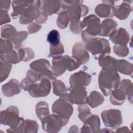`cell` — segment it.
I'll return each instance as SVG.
<instances>
[{
  "instance_id": "cell-1",
  "label": "cell",
  "mask_w": 133,
  "mask_h": 133,
  "mask_svg": "<svg viewBox=\"0 0 133 133\" xmlns=\"http://www.w3.org/2000/svg\"><path fill=\"white\" fill-rule=\"evenodd\" d=\"M52 58L50 70L56 77L61 75L66 70L72 71L82 65L80 61L73 56L61 55Z\"/></svg>"
},
{
  "instance_id": "cell-2",
  "label": "cell",
  "mask_w": 133,
  "mask_h": 133,
  "mask_svg": "<svg viewBox=\"0 0 133 133\" xmlns=\"http://www.w3.org/2000/svg\"><path fill=\"white\" fill-rule=\"evenodd\" d=\"M99 88L105 96H109L112 90L118 87L121 77L117 72L102 70L98 76Z\"/></svg>"
},
{
  "instance_id": "cell-3",
  "label": "cell",
  "mask_w": 133,
  "mask_h": 133,
  "mask_svg": "<svg viewBox=\"0 0 133 133\" xmlns=\"http://www.w3.org/2000/svg\"><path fill=\"white\" fill-rule=\"evenodd\" d=\"M82 28L86 29L82 32L81 36L85 43L99 35L101 31L100 19L95 15L85 17L82 21Z\"/></svg>"
},
{
  "instance_id": "cell-4",
  "label": "cell",
  "mask_w": 133,
  "mask_h": 133,
  "mask_svg": "<svg viewBox=\"0 0 133 133\" xmlns=\"http://www.w3.org/2000/svg\"><path fill=\"white\" fill-rule=\"evenodd\" d=\"M85 48L94 56H98L109 55L111 48L109 41L104 38L94 37L85 43Z\"/></svg>"
},
{
  "instance_id": "cell-5",
  "label": "cell",
  "mask_w": 133,
  "mask_h": 133,
  "mask_svg": "<svg viewBox=\"0 0 133 133\" xmlns=\"http://www.w3.org/2000/svg\"><path fill=\"white\" fill-rule=\"evenodd\" d=\"M23 120V118L19 116V110L15 105L9 106L1 112L0 121L1 124L8 126L10 128L18 127Z\"/></svg>"
},
{
  "instance_id": "cell-6",
  "label": "cell",
  "mask_w": 133,
  "mask_h": 133,
  "mask_svg": "<svg viewBox=\"0 0 133 133\" xmlns=\"http://www.w3.org/2000/svg\"><path fill=\"white\" fill-rule=\"evenodd\" d=\"M101 116L104 125L113 129L117 128L123 123L122 113L119 110L109 109L103 111Z\"/></svg>"
},
{
  "instance_id": "cell-7",
  "label": "cell",
  "mask_w": 133,
  "mask_h": 133,
  "mask_svg": "<svg viewBox=\"0 0 133 133\" xmlns=\"http://www.w3.org/2000/svg\"><path fill=\"white\" fill-rule=\"evenodd\" d=\"M51 110L61 118L69 120L73 112V108L71 103L64 99L60 98L52 104Z\"/></svg>"
},
{
  "instance_id": "cell-8",
  "label": "cell",
  "mask_w": 133,
  "mask_h": 133,
  "mask_svg": "<svg viewBox=\"0 0 133 133\" xmlns=\"http://www.w3.org/2000/svg\"><path fill=\"white\" fill-rule=\"evenodd\" d=\"M68 122L69 120L63 119L52 113L48 118L41 123L44 131L47 132H58Z\"/></svg>"
},
{
  "instance_id": "cell-9",
  "label": "cell",
  "mask_w": 133,
  "mask_h": 133,
  "mask_svg": "<svg viewBox=\"0 0 133 133\" xmlns=\"http://www.w3.org/2000/svg\"><path fill=\"white\" fill-rule=\"evenodd\" d=\"M41 1H34L25 10L24 12L20 16L19 22L22 24H27L35 20L41 14Z\"/></svg>"
},
{
  "instance_id": "cell-10",
  "label": "cell",
  "mask_w": 133,
  "mask_h": 133,
  "mask_svg": "<svg viewBox=\"0 0 133 133\" xmlns=\"http://www.w3.org/2000/svg\"><path fill=\"white\" fill-rule=\"evenodd\" d=\"M87 92L85 87H75L70 88L69 92L63 98L70 103L77 105L86 103Z\"/></svg>"
},
{
  "instance_id": "cell-11",
  "label": "cell",
  "mask_w": 133,
  "mask_h": 133,
  "mask_svg": "<svg viewBox=\"0 0 133 133\" xmlns=\"http://www.w3.org/2000/svg\"><path fill=\"white\" fill-rule=\"evenodd\" d=\"M39 83H33L28 91L34 98L44 97L48 96L51 90V82L46 79L39 81Z\"/></svg>"
},
{
  "instance_id": "cell-12",
  "label": "cell",
  "mask_w": 133,
  "mask_h": 133,
  "mask_svg": "<svg viewBox=\"0 0 133 133\" xmlns=\"http://www.w3.org/2000/svg\"><path fill=\"white\" fill-rule=\"evenodd\" d=\"M83 1H75V3L68 8L66 11L68 13L70 20H78L85 16L88 12V8L83 5Z\"/></svg>"
},
{
  "instance_id": "cell-13",
  "label": "cell",
  "mask_w": 133,
  "mask_h": 133,
  "mask_svg": "<svg viewBox=\"0 0 133 133\" xmlns=\"http://www.w3.org/2000/svg\"><path fill=\"white\" fill-rule=\"evenodd\" d=\"M91 80V76L88 73L79 71L72 74L69 78L70 87H86L89 85Z\"/></svg>"
},
{
  "instance_id": "cell-14",
  "label": "cell",
  "mask_w": 133,
  "mask_h": 133,
  "mask_svg": "<svg viewBox=\"0 0 133 133\" xmlns=\"http://www.w3.org/2000/svg\"><path fill=\"white\" fill-rule=\"evenodd\" d=\"M40 10L47 17L63 11L61 1H42Z\"/></svg>"
},
{
  "instance_id": "cell-15",
  "label": "cell",
  "mask_w": 133,
  "mask_h": 133,
  "mask_svg": "<svg viewBox=\"0 0 133 133\" xmlns=\"http://www.w3.org/2000/svg\"><path fill=\"white\" fill-rule=\"evenodd\" d=\"M38 125L35 120L26 119L23 120L20 125L15 128L7 129V132H31L36 133L38 131Z\"/></svg>"
},
{
  "instance_id": "cell-16",
  "label": "cell",
  "mask_w": 133,
  "mask_h": 133,
  "mask_svg": "<svg viewBox=\"0 0 133 133\" xmlns=\"http://www.w3.org/2000/svg\"><path fill=\"white\" fill-rule=\"evenodd\" d=\"M114 2L113 1H102V3L98 4L95 8L96 14L100 18H110L114 16Z\"/></svg>"
},
{
  "instance_id": "cell-17",
  "label": "cell",
  "mask_w": 133,
  "mask_h": 133,
  "mask_svg": "<svg viewBox=\"0 0 133 133\" xmlns=\"http://www.w3.org/2000/svg\"><path fill=\"white\" fill-rule=\"evenodd\" d=\"M100 131V119L97 114H92L84 122V125L81 128L80 132L97 133Z\"/></svg>"
},
{
  "instance_id": "cell-18",
  "label": "cell",
  "mask_w": 133,
  "mask_h": 133,
  "mask_svg": "<svg viewBox=\"0 0 133 133\" xmlns=\"http://www.w3.org/2000/svg\"><path fill=\"white\" fill-rule=\"evenodd\" d=\"M109 37L112 43L118 45L126 46L130 40L129 33L123 28L116 29Z\"/></svg>"
},
{
  "instance_id": "cell-19",
  "label": "cell",
  "mask_w": 133,
  "mask_h": 133,
  "mask_svg": "<svg viewBox=\"0 0 133 133\" xmlns=\"http://www.w3.org/2000/svg\"><path fill=\"white\" fill-rule=\"evenodd\" d=\"M21 88L20 83L16 79H11L2 86L3 94L7 97H11L19 94L21 91Z\"/></svg>"
},
{
  "instance_id": "cell-20",
  "label": "cell",
  "mask_w": 133,
  "mask_h": 133,
  "mask_svg": "<svg viewBox=\"0 0 133 133\" xmlns=\"http://www.w3.org/2000/svg\"><path fill=\"white\" fill-rule=\"evenodd\" d=\"M98 59L99 65L101 67L102 70L110 72H117V59L109 55L101 56L99 57Z\"/></svg>"
},
{
  "instance_id": "cell-21",
  "label": "cell",
  "mask_w": 133,
  "mask_h": 133,
  "mask_svg": "<svg viewBox=\"0 0 133 133\" xmlns=\"http://www.w3.org/2000/svg\"><path fill=\"white\" fill-rule=\"evenodd\" d=\"M72 52V56L77 58L82 64L86 63L89 60V53L81 43H76L74 45Z\"/></svg>"
},
{
  "instance_id": "cell-22",
  "label": "cell",
  "mask_w": 133,
  "mask_h": 133,
  "mask_svg": "<svg viewBox=\"0 0 133 133\" xmlns=\"http://www.w3.org/2000/svg\"><path fill=\"white\" fill-rule=\"evenodd\" d=\"M131 11L129 2L123 1L121 4L114 7V16L119 20H123L128 18Z\"/></svg>"
},
{
  "instance_id": "cell-23",
  "label": "cell",
  "mask_w": 133,
  "mask_h": 133,
  "mask_svg": "<svg viewBox=\"0 0 133 133\" xmlns=\"http://www.w3.org/2000/svg\"><path fill=\"white\" fill-rule=\"evenodd\" d=\"M34 1H16L12 2V6L13 10L11 14V16L14 19L17 18L20 15H22L28 7L31 5Z\"/></svg>"
},
{
  "instance_id": "cell-24",
  "label": "cell",
  "mask_w": 133,
  "mask_h": 133,
  "mask_svg": "<svg viewBox=\"0 0 133 133\" xmlns=\"http://www.w3.org/2000/svg\"><path fill=\"white\" fill-rule=\"evenodd\" d=\"M101 26V31L99 35L101 36H110L116 30L117 24L113 19H107L102 22Z\"/></svg>"
},
{
  "instance_id": "cell-25",
  "label": "cell",
  "mask_w": 133,
  "mask_h": 133,
  "mask_svg": "<svg viewBox=\"0 0 133 133\" xmlns=\"http://www.w3.org/2000/svg\"><path fill=\"white\" fill-rule=\"evenodd\" d=\"M104 101V98L102 94L97 91L93 90L87 97L85 102L91 108H95L101 105Z\"/></svg>"
},
{
  "instance_id": "cell-26",
  "label": "cell",
  "mask_w": 133,
  "mask_h": 133,
  "mask_svg": "<svg viewBox=\"0 0 133 133\" xmlns=\"http://www.w3.org/2000/svg\"><path fill=\"white\" fill-rule=\"evenodd\" d=\"M110 101L114 105H121L125 101L126 95L125 93L118 88L113 89L110 93Z\"/></svg>"
},
{
  "instance_id": "cell-27",
  "label": "cell",
  "mask_w": 133,
  "mask_h": 133,
  "mask_svg": "<svg viewBox=\"0 0 133 133\" xmlns=\"http://www.w3.org/2000/svg\"><path fill=\"white\" fill-rule=\"evenodd\" d=\"M36 114L41 122L46 120L50 115L48 105L45 101L38 102L35 107Z\"/></svg>"
},
{
  "instance_id": "cell-28",
  "label": "cell",
  "mask_w": 133,
  "mask_h": 133,
  "mask_svg": "<svg viewBox=\"0 0 133 133\" xmlns=\"http://www.w3.org/2000/svg\"><path fill=\"white\" fill-rule=\"evenodd\" d=\"M31 69L38 73H42L50 70V64L47 59H39L32 62L30 64Z\"/></svg>"
},
{
  "instance_id": "cell-29",
  "label": "cell",
  "mask_w": 133,
  "mask_h": 133,
  "mask_svg": "<svg viewBox=\"0 0 133 133\" xmlns=\"http://www.w3.org/2000/svg\"><path fill=\"white\" fill-rule=\"evenodd\" d=\"M117 72L126 75H132V64L128 61L124 59L117 60Z\"/></svg>"
},
{
  "instance_id": "cell-30",
  "label": "cell",
  "mask_w": 133,
  "mask_h": 133,
  "mask_svg": "<svg viewBox=\"0 0 133 133\" xmlns=\"http://www.w3.org/2000/svg\"><path fill=\"white\" fill-rule=\"evenodd\" d=\"M122 90L126 94L128 101L132 103V82L128 79H124L120 81L118 87Z\"/></svg>"
},
{
  "instance_id": "cell-31",
  "label": "cell",
  "mask_w": 133,
  "mask_h": 133,
  "mask_svg": "<svg viewBox=\"0 0 133 133\" xmlns=\"http://www.w3.org/2000/svg\"><path fill=\"white\" fill-rule=\"evenodd\" d=\"M0 58L1 61L11 64H17L22 61L20 55L17 50H12L7 54L1 55Z\"/></svg>"
},
{
  "instance_id": "cell-32",
  "label": "cell",
  "mask_w": 133,
  "mask_h": 133,
  "mask_svg": "<svg viewBox=\"0 0 133 133\" xmlns=\"http://www.w3.org/2000/svg\"><path fill=\"white\" fill-rule=\"evenodd\" d=\"M53 93L60 98H64L68 93V89L64 83L60 80H55L52 83Z\"/></svg>"
},
{
  "instance_id": "cell-33",
  "label": "cell",
  "mask_w": 133,
  "mask_h": 133,
  "mask_svg": "<svg viewBox=\"0 0 133 133\" xmlns=\"http://www.w3.org/2000/svg\"><path fill=\"white\" fill-rule=\"evenodd\" d=\"M28 36V33L25 31H21L17 32L9 41L12 44L14 47L17 49L20 48L22 42Z\"/></svg>"
},
{
  "instance_id": "cell-34",
  "label": "cell",
  "mask_w": 133,
  "mask_h": 133,
  "mask_svg": "<svg viewBox=\"0 0 133 133\" xmlns=\"http://www.w3.org/2000/svg\"><path fill=\"white\" fill-rule=\"evenodd\" d=\"M17 32L16 28L13 25L11 24L4 25L1 29V38L9 40Z\"/></svg>"
},
{
  "instance_id": "cell-35",
  "label": "cell",
  "mask_w": 133,
  "mask_h": 133,
  "mask_svg": "<svg viewBox=\"0 0 133 133\" xmlns=\"http://www.w3.org/2000/svg\"><path fill=\"white\" fill-rule=\"evenodd\" d=\"M77 109L78 117L82 122H85L87 118L92 115L89 107L85 104L79 105Z\"/></svg>"
},
{
  "instance_id": "cell-36",
  "label": "cell",
  "mask_w": 133,
  "mask_h": 133,
  "mask_svg": "<svg viewBox=\"0 0 133 133\" xmlns=\"http://www.w3.org/2000/svg\"><path fill=\"white\" fill-rule=\"evenodd\" d=\"M70 21L67 12L66 11H63L58 14L56 23L59 28L64 29L67 27Z\"/></svg>"
},
{
  "instance_id": "cell-37",
  "label": "cell",
  "mask_w": 133,
  "mask_h": 133,
  "mask_svg": "<svg viewBox=\"0 0 133 133\" xmlns=\"http://www.w3.org/2000/svg\"><path fill=\"white\" fill-rule=\"evenodd\" d=\"M47 41L50 46H56L58 45L60 42V36L59 32L56 30H51L48 34Z\"/></svg>"
},
{
  "instance_id": "cell-38",
  "label": "cell",
  "mask_w": 133,
  "mask_h": 133,
  "mask_svg": "<svg viewBox=\"0 0 133 133\" xmlns=\"http://www.w3.org/2000/svg\"><path fill=\"white\" fill-rule=\"evenodd\" d=\"M12 64L1 61L0 69V80L1 82H3L8 77L11 71Z\"/></svg>"
},
{
  "instance_id": "cell-39",
  "label": "cell",
  "mask_w": 133,
  "mask_h": 133,
  "mask_svg": "<svg viewBox=\"0 0 133 133\" xmlns=\"http://www.w3.org/2000/svg\"><path fill=\"white\" fill-rule=\"evenodd\" d=\"M0 54H5L13 50L14 46L9 40L1 38Z\"/></svg>"
},
{
  "instance_id": "cell-40",
  "label": "cell",
  "mask_w": 133,
  "mask_h": 133,
  "mask_svg": "<svg viewBox=\"0 0 133 133\" xmlns=\"http://www.w3.org/2000/svg\"><path fill=\"white\" fill-rule=\"evenodd\" d=\"M113 50V52L119 57H125L129 54V49L126 45H115Z\"/></svg>"
},
{
  "instance_id": "cell-41",
  "label": "cell",
  "mask_w": 133,
  "mask_h": 133,
  "mask_svg": "<svg viewBox=\"0 0 133 133\" xmlns=\"http://www.w3.org/2000/svg\"><path fill=\"white\" fill-rule=\"evenodd\" d=\"M64 52V48L63 44L60 43L56 46H49V56L54 57L61 56Z\"/></svg>"
},
{
  "instance_id": "cell-42",
  "label": "cell",
  "mask_w": 133,
  "mask_h": 133,
  "mask_svg": "<svg viewBox=\"0 0 133 133\" xmlns=\"http://www.w3.org/2000/svg\"><path fill=\"white\" fill-rule=\"evenodd\" d=\"M69 27L70 31L74 34H79L82 32V21L78 20H71L70 21Z\"/></svg>"
},
{
  "instance_id": "cell-43",
  "label": "cell",
  "mask_w": 133,
  "mask_h": 133,
  "mask_svg": "<svg viewBox=\"0 0 133 133\" xmlns=\"http://www.w3.org/2000/svg\"><path fill=\"white\" fill-rule=\"evenodd\" d=\"M44 79L48 80L51 83H52L54 81L56 80V77L53 74L51 71L49 70L40 73L39 74V81Z\"/></svg>"
},
{
  "instance_id": "cell-44",
  "label": "cell",
  "mask_w": 133,
  "mask_h": 133,
  "mask_svg": "<svg viewBox=\"0 0 133 133\" xmlns=\"http://www.w3.org/2000/svg\"><path fill=\"white\" fill-rule=\"evenodd\" d=\"M39 73L35 71L30 69L26 73V78L32 83H36L39 81Z\"/></svg>"
},
{
  "instance_id": "cell-45",
  "label": "cell",
  "mask_w": 133,
  "mask_h": 133,
  "mask_svg": "<svg viewBox=\"0 0 133 133\" xmlns=\"http://www.w3.org/2000/svg\"><path fill=\"white\" fill-rule=\"evenodd\" d=\"M24 49V56H23V61L28 62L31 60H32L34 56V52L33 50L29 47H25L23 48Z\"/></svg>"
},
{
  "instance_id": "cell-46",
  "label": "cell",
  "mask_w": 133,
  "mask_h": 133,
  "mask_svg": "<svg viewBox=\"0 0 133 133\" xmlns=\"http://www.w3.org/2000/svg\"><path fill=\"white\" fill-rule=\"evenodd\" d=\"M11 19L7 11L1 10H0V24L3 25L10 22Z\"/></svg>"
},
{
  "instance_id": "cell-47",
  "label": "cell",
  "mask_w": 133,
  "mask_h": 133,
  "mask_svg": "<svg viewBox=\"0 0 133 133\" xmlns=\"http://www.w3.org/2000/svg\"><path fill=\"white\" fill-rule=\"evenodd\" d=\"M42 26L37 22H32L28 26V31L29 34H33L37 32L41 29Z\"/></svg>"
},
{
  "instance_id": "cell-48",
  "label": "cell",
  "mask_w": 133,
  "mask_h": 133,
  "mask_svg": "<svg viewBox=\"0 0 133 133\" xmlns=\"http://www.w3.org/2000/svg\"><path fill=\"white\" fill-rule=\"evenodd\" d=\"M12 2L10 1H0V8L1 10L8 11L10 9V4Z\"/></svg>"
},
{
  "instance_id": "cell-49",
  "label": "cell",
  "mask_w": 133,
  "mask_h": 133,
  "mask_svg": "<svg viewBox=\"0 0 133 133\" xmlns=\"http://www.w3.org/2000/svg\"><path fill=\"white\" fill-rule=\"evenodd\" d=\"M33 84L31 82H30L26 78H24L22 80L20 83V85L21 88L25 91H28L31 85Z\"/></svg>"
},
{
  "instance_id": "cell-50",
  "label": "cell",
  "mask_w": 133,
  "mask_h": 133,
  "mask_svg": "<svg viewBox=\"0 0 133 133\" xmlns=\"http://www.w3.org/2000/svg\"><path fill=\"white\" fill-rule=\"evenodd\" d=\"M47 19H48V17L41 11V14L39 17L35 20V22L38 24L39 23L43 24L46 22Z\"/></svg>"
},
{
  "instance_id": "cell-51",
  "label": "cell",
  "mask_w": 133,
  "mask_h": 133,
  "mask_svg": "<svg viewBox=\"0 0 133 133\" xmlns=\"http://www.w3.org/2000/svg\"><path fill=\"white\" fill-rule=\"evenodd\" d=\"M115 132H129L130 131L127 127L123 126V127L117 128Z\"/></svg>"
},
{
  "instance_id": "cell-52",
  "label": "cell",
  "mask_w": 133,
  "mask_h": 133,
  "mask_svg": "<svg viewBox=\"0 0 133 133\" xmlns=\"http://www.w3.org/2000/svg\"><path fill=\"white\" fill-rule=\"evenodd\" d=\"M78 127L75 126V125H73L72 126L69 130V132H78Z\"/></svg>"
},
{
  "instance_id": "cell-53",
  "label": "cell",
  "mask_w": 133,
  "mask_h": 133,
  "mask_svg": "<svg viewBox=\"0 0 133 133\" xmlns=\"http://www.w3.org/2000/svg\"><path fill=\"white\" fill-rule=\"evenodd\" d=\"M101 132H114L112 129H108V128H103L102 130H100V131Z\"/></svg>"
}]
</instances>
